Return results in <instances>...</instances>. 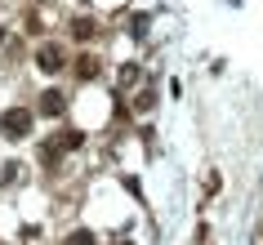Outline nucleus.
<instances>
[{
	"label": "nucleus",
	"instance_id": "obj_1",
	"mask_svg": "<svg viewBox=\"0 0 263 245\" xmlns=\"http://www.w3.org/2000/svg\"><path fill=\"white\" fill-rule=\"evenodd\" d=\"M67 67H71V54H67L63 41L36 45V71H41V76H58V71H67Z\"/></svg>",
	"mask_w": 263,
	"mask_h": 245
},
{
	"label": "nucleus",
	"instance_id": "obj_2",
	"mask_svg": "<svg viewBox=\"0 0 263 245\" xmlns=\"http://www.w3.org/2000/svg\"><path fill=\"white\" fill-rule=\"evenodd\" d=\"M36 125V107H5L0 111V134L5 138H31Z\"/></svg>",
	"mask_w": 263,
	"mask_h": 245
},
{
	"label": "nucleus",
	"instance_id": "obj_3",
	"mask_svg": "<svg viewBox=\"0 0 263 245\" xmlns=\"http://www.w3.org/2000/svg\"><path fill=\"white\" fill-rule=\"evenodd\" d=\"M67 71H71L81 85H94L98 76H103V58H98V54H85V49H81V54H71V67H67Z\"/></svg>",
	"mask_w": 263,
	"mask_h": 245
},
{
	"label": "nucleus",
	"instance_id": "obj_4",
	"mask_svg": "<svg viewBox=\"0 0 263 245\" xmlns=\"http://www.w3.org/2000/svg\"><path fill=\"white\" fill-rule=\"evenodd\" d=\"M36 116H45V121H63V116H67V94H63V89H41V98H36Z\"/></svg>",
	"mask_w": 263,
	"mask_h": 245
},
{
	"label": "nucleus",
	"instance_id": "obj_5",
	"mask_svg": "<svg viewBox=\"0 0 263 245\" xmlns=\"http://www.w3.org/2000/svg\"><path fill=\"white\" fill-rule=\"evenodd\" d=\"M67 36H71L76 45H94V41H98V18H89V14H76V18L67 23Z\"/></svg>",
	"mask_w": 263,
	"mask_h": 245
},
{
	"label": "nucleus",
	"instance_id": "obj_6",
	"mask_svg": "<svg viewBox=\"0 0 263 245\" xmlns=\"http://www.w3.org/2000/svg\"><path fill=\"white\" fill-rule=\"evenodd\" d=\"M139 81H143V67H139V63H121V67H116V89H134Z\"/></svg>",
	"mask_w": 263,
	"mask_h": 245
},
{
	"label": "nucleus",
	"instance_id": "obj_7",
	"mask_svg": "<svg viewBox=\"0 0 263 245\" xmlns=\"http://www.w3.org/2000/svg\"><path fill=\"white\" fill-rule=\"evenodd\" d=\"M129 111H134V116H147V111H156V89H152V85H143L139 94H134V107H129Z\"/></svg>",
	"mask_w": 263,
	"mask_h": 245
},
{
	"label": "nucleus",
	"instance_id": "obj_8",
	"mask_svg": "<svg viewBox=\"0 0 263 245\" xmlns=\"http://www.w3.org/2000/svg\"><path fill=\"white\" fill-rule=\"evenodd\" d=\"M58 143H63V152H81L85 147V129H63Z\"/></svg>",
	"mask_w": 263,
	"mask_h": 245
},
{
	"label": "nucleus",
	"instance_id": "obj_9",
	"mask_svg": "<svg viewBox=\"0 0 263 245\" xmlns=\"http://www.w3.org/2000/svg\"><path fill=\"white\" fill-rule=\"evenodd\" d=\"M63 245H98V236L89 228H76V232H67V241H63Z\"/></svg>",
	"mask_w": 263,
	"mask_h": 245
},
{
	"label": "nucleus",
	"instance_id": "obj_10",
	"mask_svg": "<svg viewBox=\"0 0 263 245\" xmlns=\"http://www.w3.org/2000/svg\"><path fill=\"white\" fill-rule=\"evenodd\" d=\"M0 45H5V27H0Z\"/></svg>",
	"mask_w": 263,
	"mask_h": 245
},
{
	"label": "nucleus",
	"instance_id": "obj_11",
	"mask_svg": "<svg viewBox=\"0 0 263 245\" xmlns=\"http://www.w3.org/2000/svg\"><path fill=\"white\" fill-rule=\"evenodd\" d=\"M116 245H134V241H116Z\"/></svg>",
	"mask_w": 263,
	"mask_h": 245
},
{
	"label": "nucleus",
	"instance_id": "obj_12",
	"mask_svg": "<svg viewBox=\"0 0 263 245\" xmlns=\"http://www.w3.org/2000/svg\"><path fill=\"white\" fill-rule=\"evenodd\" d=\"M41 5H54V0H41Z\"/></svg>",
	"mask_w": 263,
	"mask_h": 245
}]
</instances>
